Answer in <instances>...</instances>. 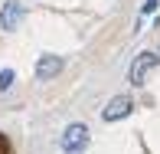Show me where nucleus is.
<instances>
[{"label": "nucleus", "mask_w": 160, "mask_h": 154, "mask_svg": "<svg viewBox=\"0 0 160 154\" xmlns=\"http://www.w3.org/2000/svg\"><path fill=\"white\" fill-rule=\"evenodd\" d=\"M157 66H160V56L157 53H150V49L137 53L134 62H131V69H128V82L131 85H144V82H147V72L157 69Z\"/></svg>", "instance_id": "nucleus-2"}, {"label": "nucleus", "mask_w": 160, "mask_h": 154, "mask_svg": "<svg viewBox=\"0 0 160 154\" xmlns=\"http://www.w3.org/2000/svg\"><path fill=\"white\" fill-rule=\"evenodd\" d=\"M62 69H65V59H62V56L46 53V56H39V62H36V79H39V82H49V79H56Z\"/></svg>", "instance_id": "nucleus-5"}, {"label": "nucleus", "mask_w": 160, "mask_h": 154, "mask_svg": "<svg viewBox=\"0 0 160 154\" xmlns=\"http://www.w3.org/2000/svg\"><path fill=\"white\" fill-rule=\"evenodd\" d=\"M131 112H134V98H131V95H114V98L101 108V118L105 121H121V118H128Z\"/></svg>", "instance_id": "nucleus-4"}, {"label": "nucleus", "mask_w": 160, "mask_h": 154, "mask_svg": "<svg viewBox=\"0 0 160 154\" xmlns=\"http://www.w3.org/2000/svg\"><path fill=\"white\" fill-rule=\"evenodd\" d=\"M59 148H62V154H85V148H88V128H85L82 121H72L69 128L62 131Z\"/></svg>", "instance_id": "nucleus-1"}, {"label": "nucleus", "mask_w": 160, "mask_h": 154, "mask_svg": "<svg viewBox=\"0 0 160 154\" xmlns=\"http://www.w3.org/2000/svg\"><path fill=\"white\" fill-rule=\"evenodd\" d=\"M157 10V0H144V7H141V13H154Z\"/></svg>", "instance_id": "nucleus-7"}, {"label": "nucleus", "mask_w": 160, "mask_h": 154, "mask_svg": "<svg viewBox=\"0 0 160 154\" xmlns=\"http://www.w3.org/2000/svg\"><path fill=\"white\" fill-rule=\"evenodd\" d=\"M23 17H26V7L20 3V0H7V3L0 7V30L13 33L20 23H23Z\"/></svg>", "instance_id": "nucleus-3"}, {"label": "nucleus", "mask_w": 160, "mask_h": 154, "mask_svg": "<svg viewBox=\"0 0 160 154\" xmlns=\"http://www.w3.org/2000/svg\"><path fill=\"white\" fill-rule=\"evenodd\" d=\"M13 79H17V72L13 69H0V92H7L13 85Z\"/></svg>", "instance_id": "nucleus-6"}]
</instances>
